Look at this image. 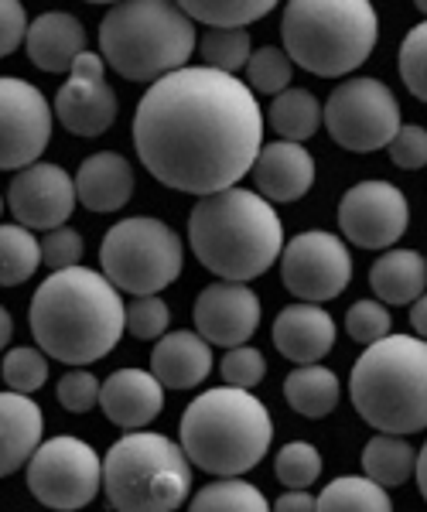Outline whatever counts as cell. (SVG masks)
<instances>
[{"mask_svg":"<svg viewBox=\"0 0 427 512\" xmlns=\"http://www.w3.org/2000/svg\"><path fill=\"white\" fill-rule=\"evenodd\" d=\"M219 373H223L226 386H236V390L250 393L253 386L264 383L267 376V359L260 349H250V345H240V349H229L219 362Z\"/></svg>","mask_w":427,"mask_h":512,"instance_id":"cell-40","label":"cell"},{"mask_svg":"<svg viewBox=\"0 0 427 512\" xmlns=\"http://www.w3.org/2000/svg\"><path fill=\"white\" fill-rule=\"evenodd\" d=\"M387 151H390V161L397 164L400 171L427 168V130L421 123H404Z\"/></svg>","mask_w":427,"mask_h":512,"instance_id":"cell-43","label":"cell"},{"mask_svg":"<svg viewBox=\"0 0 427 512\" xmlns=\"http://www.w3.org/2000/svg\"><path fill=\"white\" fill-rule=\"evenodd\" d=\"M82 253H86V243H82V236L72 226L52 229V233H45V239H41V263H45L52 274L79 267Z\"/></svg>","mask_w":427,"mask_h":512,"instance_id":"cell-41","label":"cell"},{"mask_svg":"<svg viewBox=\"0 0 427 512\" xmlns=\"http://www.w3.org/2000/svg\"><path fill=\"white\" fill-rule=\"evenodd\" d=\"M342 383L328 366H298L284 379V400L294 414L322 420L339 407Z\"/></svg>","mask_w":427,"mask_h":512,"instance_id":"cell-26","label":"cell"},{"mask_svg":"<svg viewBox=\"0 0 427 512\" xmlns=\"http://www.w3.org/2000/svg\"><path fill=\"white\" fill-rule=\"evenodd\" d=\"M410 226L407 195L383 178L359 181L339 202V229L359 250H390Z\"/></svg>","mask_w":427,"mask_h":512,"instance_id":"cell-14","label":"cell"},{"mask_svg":"<svg viewBox=\"0 0 427 512\" xmlns=\"http://www.w3.org/2000/svg\"><path fill=\"white\" fill-rule=\"evenodd\" d=\"M417 11H421L424 18H427V0H421V4H417Z\"/></svg>","mask_w":427,"mask_h":512,"instance_id":"cell-49","label":"cell"},{"mask_svg":"<svg viewBox=\"0 0 427 512\" xmlns=\"http://www.w3.org/2000/svg\"><path fill=\"white\" fill-rule=\"evenodd\" d=\"M356 414L380 434H417L427 427V342L390 335L359 355L349 376Z\"/></svg>","mask_w":427,"mask_h":512,"instance_id":"cell-5","label":"cell"},{"mask_svg":"<svg viewBox=\"0 0 427 512\" xmlns=\"http://www.w3.org/2000/svg\"><path fill=\"white\" fill-rule=\"evenodd\" d=\"M188 243L209 274L233 284L264 277L284 253V226L274 205L250 188L199 198L188 216Z\"/></svg>","mask_w":427,"mask_h":512,"instance_id":"cell-3","label":"cell"},{"mask_svg":"<svg viewBox=\"0 0 427 512\" xmlns=\"http://www.w3.org/2000/svg\"><path fill=\"white\" fill-rule=\"evenodd\" d=\"M417 472V451L397 434H376L363 448V475L383 489H397Z\"/></svg>","mask_w":427,"mask_h":512,"instance_id":"cell-28","label":"cell"},{"mask_svg":"<svg viewBox=\"0 0 427 512\" xmlns=\"http://www.w3.org/2000/svg\"><path fill=\"white\" fill-rule=\"evenodd\" d=\"M0 373H4L7 390L31 396L35 390H41L48 379V355L41 349H31V345H18V349H11L4 355Z\"/></svg>","mask_w":427,"mask_h":512,"instance_id":"cell-36","label":"cell"},{"mask_svg":"<svg viewBox=\"0 0 427 512\" xmlns=\"http://www.w3.org/2000/svg\"><path fill=\"white\" fill-rule=\"evenodd\" d=\"M318 512H393L390 492L366 475H342L318 495Z\"/></svg>","mask_w":427,"mask_h":512,"instance_id":"cell-29","label":"cell"},{"mask_svg":"<svg viewBox=\"0 0 427 512\" xmlns=\"http://www.w3.org/2000/svg\"><path fill=\"white\" fill-rule=\"evenodd\" d=\"M76 181L62 164L38 161L31 168L18 171V178L7 188V205L18 216V226L24 229H41L52 233L69 222L72 209H76Z\"/></svg>","mask_w":427,"mask_h":512,"instance_id":"cell-16","label":"cell"},{"mask_svg":"<svg viewBox=\"0 0 427 512\" xmlns=\"http://www.w3.org/2000/svg\"><path fill=\"white\" fill-rule=\"evenodd\" d=\"M76 195L89 212H117L134 198V168L117 151H100L76 171Z\"/></svg>","mask_w":427,"mask_h":512,"instance_id":"cell-24","label":"cell"},{"mask_svg":"<svg viewBox=\"0 0 427 512\" xmlns=\"http://www.w3.org/2000/svg\"><path fill=\"white\" fill-rule=\"evenodd\" d=\"M202 62L216 72H226V76H236V69H246L253 55V41L250 31H223V28H209L205 38L199 41Z\"/></svg>","mask_w":427,"mask_h":512,"instance_id":"cell-33","label":"cell"},{"mask_svg":"<svg viewBox=\"0 0 427 512\" xmlns=\"http://www.w3.org/2000/svg\"><path fill=\"white\" fill-rule=\"evenodd\" d=\"M100 263L103 277L117 291L151 297L182 277L185 246L182 236L168 222L151 216H130L103 236Z\"/></svg>","mask_w":427,"mask_h":512,"instance_id":"cell-9","label":"cell"},{"mask_svg":"<svg viewBox=\"0 0 427 512\" xmlns=\"http://www.w3.org/2000/svg\"><path fill=\"white\" fill-rule=\"evenodd\" d=\"M274 475L287 489H308V485H315L318 475H322V454L308 441L284 444L274 458Z\"/></svg>","mask_w":427,"mask_h":512,"instance_id":"cell-35","label":"cell"},{"mask_svg":"<svg viewBox=\"0 0 427 512\" xmlns=\"http://www.w3.org/2000/svg\"><path fill=\"white\" fill-rule=\"evenodd\" d=\"M182 11L205 28L240 31L246 24L267 18L274 11V0H185Z\"/></svg>","mask_w":427,"mask_h":512,"instance_id":"cell-31","label":"cell"},{"mask_svg":"<svg viewBox=\"0 0 427 512\" xmlns=\"http://www.w3.org/2000/svg\"><path fill=\"white\" fill-rule=\"evenodd\" d=\"M390 325H393V318H390V311H387V304L383 301H373V297H366V301H356L349 308V315H346V332L352 342H359V345H376V342H383V338H390Z\"/></svg>","mask_w":427,"mask_h":512,"instance_id":"cell-38","label":"cell"},{"mask_svg":"<svg viewBox=\"0 0 427 512\" xmlns=\"http://www.w3.org/2000/svg\"><path fill=\"white\" fill-rule=\"evenodd\" d=\"M195 45V21L168 0H127L100 21L103 62L130 82H158L185 69Z\"/></svg>","mask_w":427,"mask_h":512,"instance_id":"cell-6","label":"cell"},{"mask_svg":"<svg viewBox=\"0 0 427 512\" xmlns=\"http://www.w3.org/2000/svg\"><path fill=\"white\" fill-rule=\"evenodd\" d=\"M253 181L257 192L274 202H298L315 185V158L308 154L305 144H291V140H274L264 144L253 164Z\"/></svg>","mask_w":427,"mask_h":512,"instance_id":"cell-19","label":"cell"},{"mask_svg":"<svg viewBox=\"0 0 427 512\" xmlns=\"http://www.w3.org/2000/svg\"><path fill=\"white\" fill-rule=\"evenodd\" d=\"M100 407L110 424L123 431H141L164 410V386L147 369H117L103 379Z\"/></svg>","mask_w":427,"mask_h":512,"instance_id":"cell-18","label":"cell"},{"mask_svg":"<svg viewBox=\"0 0 427 512\" xmlns=\"http://www.w3.org/2000/svg\"><path fill=\"white\" fill-rule=\"evenodd\" d=\"M274 512H318V499L308 489H287L274 502Z\"/></svg>","mask_w":427,"mask_h":512,"instance_id":"cell-45","label":"cell"},{"mask_svg":"<svg viewBox=\"0 0 427 512\" xmlns=\"http://www.w3.org/2000/svg\"><path fill=\"white\" fill-rule=\"evenodd\" d=\"M369 287L383 304H414L427 294V260L417 250H387L369 270Z\"/></svg>","mask_w":427,"mask_h":512,"instance_id":"cell-25","label":"cell"},{"mask_svg":"<svg viewBox=\"0 0 427 512\" xmlns=\"http://www.w3.org/2000/svg\"><path fill=\"white\" fill-rule=\"evenodd\" d=\"M168 325H171V308L161 301L158 294L151 297H134L127 304V332L141 342H154V338L168 335Z\"/></svg>","mask_w":427,"mask_h":512,"instance_id":"cell-39","label":"cell"},{"mask_svg":"<svg viewBox=\"0 0 427 512\" xmlns=\"http://www.w3.org/2000/svg\"><path fill=\"white\" fill-rule=\"evenodd\" d=\"M178 431V444L195 468L216 478H240L270 451L274 420L253 393L219 386L188 403Z\"/></svg>","mask_w":427,"mask_h":512,"instance_id":"cell-4","label":"cell"},{"mask_svg":"<svg viewBox=\"0 0 427 512\" xmlns=\"http://www.w3.org/2000/svg\"><path fill=\"white\" fill-rule=\"evenodd\" d=\"M103 492L117 512H175L192 492V461L171 437L130 431L106 451Z\"/></svg>","mask_w":427,"mask_h":512,"instance_id":"cell-8","label":"cell"},{"mask_svg":"<svg viewBox=\"0 0 427 512\" xmlns=\"http://www.w3.org/2000/svg\"><path fill=\"white\" fill-rule=\"evenodd\" d=\"M151 373L164 390H195L212 373V349L199 332H168L151 352Z\"/></svg>","mask_w":427,"mask_h":512,"instance_id":"cell-23","label":"cell"},{"mask_svg":"<svg viewBox=\"0 0 427 512\" xmlns=\"http://www.w3.org/2000/svg\"><path fill=\"white\" fill-rule=\"evenodd\" d=\"M400 103L380 79L356 76L332 89L325 99V130L339 147L352 154H373L390 147L400 134Z\"/></svg>","mask_w":427,"mask_h":512,"instance_id":"cell-10","label":"cell"},{"mask_svg":"<svg viewBox=\"0 0 427 512\" xmlns=\"http://www.w3.org/2000/svg\"><path fill=\"white\" fill-rule=\"evenodd\" d=\"M291 76H294V62L287 59L284 48L264 45L246 62V86H250V93L281 96L291 89Z\"/></svg>","mask_w":427,"mask_h":512,"instance_id":"cell-34","label":"cell"},{"mask_svg":"<svg viewBox=\"0 0 427 512\" xmlns=\"http://www.w3.org/2000/svg\"><path fill=\"white\" fill-rule=\"evenodd\" d=\"M28 489L45 509H86L103 489V461L93 451V444L79 441V437L41 441L35 458L28 461Z\"/></svg>","mask_w":427,"mask_h":512,"instance_id":"cell-11","label":"cell"},{"mask_svg":"<svg viewBox=\"0 0 427 512\" xmlns=\"http://www.w3.org/2000/svg\"><path fill=\"white\" fill-rule=\"evenodd\" d=\"M0 212H4V198H0Z\"/></svg>","mask_w":427,"mask_h":512,"instance_id":"cell-50","label":"cell"},{"mask_svg":"<svg viewBox=\"0 0 427 512\" xmlns=\"http://www.w3.org/2000/svg\"><path fill=\"white\" fill-rule=\"evenodd\" d=\"M410 325H414L417 338L427 342V294H421L414 304H410Z\"/></svg>","mask_w":427,"mask_h":512,"instance_id":"cell-46","label":"cell"},{"mask_svg":"<svg viewBox=\"0 0 427 512\" xmlns=\"http://www.w3.org/2000/svg\"><path fill=\"white\" fill-rule=\"evenodd\" d=\"M281 38L294 65L318 79H339L373 55L380 18L369 0H291Z\"/></svg>","mask_w":427,"mask_h":512,"instance_id":"cell-7","label":"cell"},{"mask_svg":"<svg viewBox=\"0 0 427 512\" xmlns=\"http://www.w3.org/2000/svg\"><path fill=\"white\" fill-rule=\"evenodd\" d=\"M28 28L31 21L18 0H0V59L18 52V45H24V38H28Z\"/></svg>","mask_w":427,"mask_h":512,"instance_id":"cell-44","label":"cell"},{"mask_svg":"<svg viewBox=\"0 0 427 512\" xmlns=\"http://www.w3.org/2000/svg\"><path fill=\"white\" fill-rule=\"evenodd\" d=\"M281 280L305 304L339 297L352 280V253L346 239L325 229L298 233L281 253Z\"/></svg>","mask_w":427,"mask_h":512,"instance_id":"cell-12","label":"cell"},{"mask_svg":"<svg viewBox=\"0 0 427 512\" xmlns=\"http://www.w3.org/2000/svg\"><path fill=\"white\" fill-rule=\"evenodd\" d=\"M400 79L410 89V96H417L427 103V21L407 31L404 45H400Z\"/></svg>","mask_w":427,"mask_h":512,"instance_id":"cell-37","label":"cell"},{"mask_svg":"<svg viewBox=\"0 0 427 512\" xmlns=\"http://www.w3.org/2000/svg\"><path fill=\"white\" fill-rule=\"evenodd\" d=\"M274 345L294 366H318L335 349V321L322 304H287L274 321Z\"/></svg>","mask_w":427,"mask_h":512,"instance_id":"cell-20","label":"cell"},{"mask_svg":"<svg viewBox=\"0 0 427 512\" xmlns=\"http://www.w3.org/2000/svg\"><path fill=\"white\" fill-rule=\"evenodd\" d=\"M55 117L76 137H100L117 120V93L106 82V62L96 52H82L69 79L55 93Z\"/></svg>","mask_w":427,"mask_h":512,"instance_id":"cell-15","label":"cell"},{"mask_svg":"<svg viewBox=\"0 0 427 512\" xmlns=\"http://www.w3.org/2000/svg\"><path fill=\"white\" fill-rule=\"evenodd\" d=\"M414 478H417V485H421V495H424V502H427V444L421 448V454H417V472H414Z\"/></svg>","mask_w":427,"mask_h":512,"instance_id":"cell-48","label":"cell"},{"mask_svg":"<svg viewBox=\"0 0 427 512\" xmlns=\"http://www.w3.org/2000/svg\"><path fill=\"white\" fill-rule=\"evenodd\" d=\"M52 140V103L28 79L0 76V171H24Z\"/></svg>","mask_w":427,"mask_h":512,"instance_id":"cell-13","label":"cell"},{"mask_svg":"<svg viewBox=\"0 0 427 512\" xmlns=\"http://www.w3.org/2000/svg\"><path fill=\"white\" fill-rule=\"evenodd\" d=\"M11 335H14V321H11V311L0 304V349L11 345Z\"/></svg>","mask_w":427,"mask_h":512,"instance_id":"cell-47","label":"cell"},{"mask_svg":"<svg viewBox=\"0 0 427 512\" xmlns=\"http://www.w3.org/2000/svg\"><path fill=\"white\" fill-rule=\"evenodd\" d=\"M195 332L209 345L240 349L260 325V297L246 284L216 280L195 297Z\"/></svg>","mask_w":427,"mask_h":512,"instance_id":"cell-17","label":"cell"},{"mask_svg":"<svg viewBox=\"0 0 427 512\" xmlns=\"http://www.w3.org/2000/svg\"><path fill=\"white\" fill-rule=\"evenodd\" d=\"M24 48H28V59L45 72H72V65L86 48V28L76 14L65 11H45L31 21L28 38H24Z\"/></svg>","mask_w":427,"mask_h":512,"instance_id":"cell-22","label":"cell"},{"mask_svg":"<svg viewBox=\"0 0 427 512\" xmlns=\"http://www.w3.org/2000/svg\"><path fill=\"white\" fill-rule=\"evenodd\" d=\"M100 390L103 383L96 379L93 373H86V369H69L62 379H59V403L69 414H89V410L100 403Z\"/></svg>","mask_w":427,"mask_h":512,"instance_id":"cell-42","label":"cell"},{"mask_svg":"<svg viewBox=\"0 0 427 512\" xmlns=\"http://www.w3.org/2000/svg\"><path fill=\"white\" fill-rule=\"evenodd\" d=\"M134 147L161 185L209 198L253 171L264 113L246 82L209 65H185L151 82L137 103Z\"/></svg>","mask_w":427,"mask_h":512,"instance_id":"cell-1","label":"cell"},{"mask_svg":"<svg viewBox=\"0 0 427 512\" xmlns=\"http://www.w3.org/2000/svg\"><path fill=\"white\" fill-rule=\"evenodd\" d=\"M45 417L41 407L24 393H0V478L14 475L28 465L41 448Z\"/></svg>","mask_w":427,"mask_h":512,"instance_id":"cell-21","label":"cell"},{"mask_svg":"<svg viewBox=\"0 0 427 512\" xmlns=\"http://www.w3.org/2000/svg\"><path fill=\"white\" fill-rule=\"evenodd\" d=\"M188 512H274L267 495L243 478H219L195 495Z\"/></svg>","mask_w":427,"mask_h":512,"instance_id":"cell-32","label":"cell"},{"mask_svg":"<svg viewBox=\"0 0 427 512\" xmlns=\"http://www.w3.org/2000/svg\"><path fill=\"white\" fill-rule=\"evenodd\" d=\"M127 332V304L100 270L72 267L45 277L31 297V335L48 359L89 366L106 359Z\"/></svg>","mask_w":427,"mask_h":512,"instance_id":"cell-2","label":"cell"},{"mask_svg":"<svg viewBox=\"0 0 427 512\" xmlns=\"http://www.w3.org/2000/svg\"><path fill=\"white\" fill-rule=\"evenodd\" d=\"M270 130H274L281 140H291V144H305L308 137L318 134V127L325 123V106L318 103L308 89H287V93L274 96L267 110Z\"/></svg>","mask_w":427,"mask_h":512,"instance_id":"cell-27","label":"cell"},{"mask_svg":"<svg viewBox=\"0 0 427 512\" xmlns=\"http://www.w3.org/2000/svg\"><path fill=\"white\" fill-rule=\"evenodd\" d=\"M41 267V239L24 226H0V287H18Z\"/></svg>","mask_w":427,"mask_h":512,"instance_id":"cell-30","label":"cell"}]
</instances>
